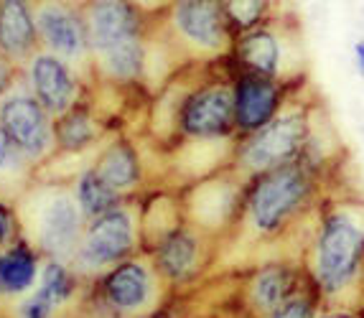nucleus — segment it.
I'll use <instances>...</instances> for the list:
<instances>
[{"label": "nucleus", "mask_w": 364, "mask_h": 318, "mask_svg": "<svg viewBox=\"0 0 364 318\" xmlns=\"http://www.w3.org/2000/svg\"><path fill=\"white\" fill-rule=\"evenodd\" d=\"M306 280L321 306H357L364 293V202L341 199L318 214Z\"/></svg>", "instance_id": "f257e3e1"}, {"label": "nucleus", "mask_w": 364, "mask_h": 318, "mask_svg": "<svg viewBox=\"0 0 364 318\" xmlns=\"http://www.w3.org/2000/svg\"><path fill=\"white\" fill-rule=\"evenodd\" d=\"M316 189H318L316 168L304 160L262 173L247 196L250 221L262 234L283 232L314 204Z\"/></svg>", "instance_id": "f03ea898"}, {"label": "nucleus", "mask_w": 364, "mask_h": 318, "mask_svg": "<svg viewBox=\"0 0 364 318\" xmlns=\"http://www.w3.org/2000/svg\"><path fill=\"white\" fill-rule=\"evenodd\" d=\"M314 138V117L306 107H291L280 112L273 123L252 133L240 148V163L247 171L270 173L283 165L301 163Z\"/></svg>", "instance_id": "7ed1b4c3"}, {"label": "nucleus", "mask_w": 364, "mask_h": 318, "mask_svg": "<svg viewBox=\"0 0 364 318\" xmlns=\"http://www.w3.org/2000/svg\"><path fill=\"white\" fill-rule=\"evenodd\" d=\"M90 41L117 80H135L143 69L140 28L128 3H97L90 16Z\"/></svg>", "instance_id": "20e7f679"}, {"label": "nucleus", "mask_w": 364, "mask_h": 318, "mask_svg": "<svg viewBox=\"0 0 364 318\" xmlns=\"http://www.w3.org/2000/svg\"><path fill=\"white\" fill-rule=\"evenodd\" d=\"M235 125L245 133H257L270 125L280 112H286V89L280 80L245 74L235 89Z\"/></svg>", "instance_id": "39448f33"}, {"label": "nucleus", "mask_w": 364, "mask_h": 318, "mask_svg": "<svg viewBox=\"0 0 364 318\" xmlns=\"http://www.w3.org/2000/svg\"><path fill=\"white\" fill-rule=\"evenodd\" d=\"M133 219L128 212L115 209L109 214L100 216L92 221L90 232H87L85 242H82V263L90 268H105L128 255L133 250Z\"/></svg>", "instance_id": "423d86ee"}, {"label": "nucleus", "mask_w": 364, "mask_h": 318, "mask_svg": "<svg viewBox=\"0 0 364 318\" xmlns=\"http://www.w3.org/2000/svg\"><path fill=\"white\" fill-rule=\"evenodd\" d=\"M0 125L8 133L11 143L28 155H41L51 143V130L46 112L38 99L11 97L0 107Z\"/></svg>", "instance_id": "0eeeda50"}, {"label": "nucleus", "mask_w": 364, "mask_h": 318, "mask_svg": "<svg viewBox=\"0 0 364 318\" xmlns=\"http://www.w3.org/2000/svg\"><path fill=\"white\" fill-rule=\"evenodd\" d=\"M181 125L194 138L225 135L235 125V94L227 87L201 89L183 104Z\"/></svg>", "instance_id": "6e6552de"}, {"label": "nucleus", "mask_w": 364, "mask_h": 318, "mask_svg": "<svg viewBox=\"0 0 364 318\" xmlns=\"http://www.w3.org/2000/svg\"><path fill=\"white\" fill-rule=\"evenodd\" d=\"M304 275L288 263H270L260 268L250 283V300L260 313L270 316L278 311L283 303H288L296 295L306 293L309 287L304 285Z\"/></svg>", "instance_id": "1a4fd4ad"}, {"label": "nucleus", "mask_w": 364, "mask_h": 318, "mask_svg": "<svg viewBox=\"0 0 364 318\" xmlns=\"http://www.w3.org/2000/svg\"><path fill=\"white\" fill-rule=\"evenodd\" d=\"M173 21L178 31L201 49H222L227 43L225 8L217 3H178Z\"/></svg>", "instance_id": "9d476101"}, {"label": "nucleus", "mask_w": 364, "mask_h": 318, "mask_svg": "<svg viewBox=\"0 0 364 318\" xmlns=\"http://www.w3.org/2000/svg\"><path fill=\"white\" fill-rule=\"evenodd\" d=\"M79 237V209L69 196H54L38 214V242L51 255H67Z\"/></svg>", "instance_id": "9b49d317"}, {"label": "nucleus", "mask_w": 364, "mask_h": 318, "mask_svg": "<svg viewBox=\"0 0 364 318\" xmlns=\"http://www.w3.org/2000/svg\"><path fill=\"white\" fill-rule=\"evenodd\" d=\"M31 82L36 89L38 104L49 112H67L74 102V80L61 59L51 54L36 56L31 64Z\"/></svg>", "instance_id": "f8f14e48"}, {"label": "nucleus", "mask_w": 364, "mask_h": 318, "mask_svg": "<svg viewBox=\"0 0 364 318\" xmlns=\"http://www.w3.org/2000/svg\"><path fill=\"white\" fill-rule=\"evenodd\" d=\"M237 54L242 59V64L250 69V74H260V77H270L278 80L283 72V38L270 28H255V31L245 33L237 43Z\"/></svg>", "instance_id": "ddd939ff"}, {"label": "nucleus", "mask_w": 364, "mask_h": 318, "mask_svg": "<svg viewBox=\"0 0 364 318\" xmlns=\"http://www.w3.org/2000/svg\"><path fill=\"white\" fill-rule=\"evenodd\" d=\"M38 31L61 56H79L87 46V33L67 8L46 6L38 13Z\"/></svg>", "instance_id": "4468645a"}, {"label": "nucleus", "mask_w": 364, "mask_h": 318, "mask_svg": "<svg viewBox=\"0 0 364 318\" xmlns=\"http://www.w3.org/2000/svg\"><path fill=\"white\" fill-rule=\"evenodd\" d=\"M105 295L115 308L133 311L146 306L151 298V275L140 263L117 265L105 280Z\"/></svg>", "instance_id": "2eb2a0df"}, {"label": "nucleus", "mask_w": 364, "mask_h": 318, "mask_svg": "<svg viewBox=\"0 0 364 318\" xmlns=\"http://www.w3.org/2000/svg\"><path fill=\"white\" fill-rule=\"evenodd\" d=\"M36 41V23L23 3H0V49L8 56H23Z\"/></svg>", "instance_id": "dca6fc26"}, {"label": "nucleus", "mask_w": 364, "mask_h": 318, "mask_svg": "<svg viewBox=\"0 0 364 318\" xmlns=\"http://www.w3.org/2000/svg\"><path fill=\"white\" fill-rule=\"evenodd\" d=\"M196 257H199V242H196V237L181 232V229L171 232L158 245V263H161L166 275L173 278V280H181L194 270Z\"/></svg>", "instance_id": "f3484780"}, {"label": "nucleus", "mask_w": 364, "mask_h": 318, "mask_svg": "<svg viewBox=\"0 0 364 318\" xmlns=\"http://www.w3.org/2000/svg\"><path fill=\"white\" fill-rule=\"evenodd\" d=\"M69 283L72 280H69L67 270L61 268V265L51 263L49 268L43 270L38 290L23 306V311H21V318H49L51 311L59 306L61 300L67 298Z\"/></svg>", "instance_id": "a211bd4d"}, {"label": "nucleus", "mask_w": 364, "mask_h": 318, "mask_svg": "<svg viewBox=\"0 0 364 318\" xmlns=\"http://www.w3.org/2000/svg\"><path fill=\"white\" fill-rule=\"evenodd\" d=\"M97 176L102 178L105 184L112 186V189L120 194L122 189H128L138 181V158H135L133 148H128L125 143H115V146L105 150L100 163L95 165Z\"/></svg>", "instance_id": "6ab92c4d"}, {"label": "nucleus", "mask_w": 364, "mask_h": 318, "mask_svg": "<svg viewBox=\"0 0 364 318\" xmlns=\"http://www.w3.org/2000/svg\"><path fill=\"white\" fill-rule=\"evenodd\" d=\"M36 280V257L18 247L0 255V293L16 295L23 293Z\"/></svg>", "instance_id": "aec40b11"}, {"label": "nucleus", "mask_w": 364, "mask_h": 318, "mask_svg": "<svg viewBox=\"0 0 364 318\" xmlns=\"http://www.w3.org/2000/svg\"><path fill=\"white\" fill-rule=\"evenodd\" d=\"M115 204H117V191L105 184L95 168L82 173L79 186H77V207L82 209L87 216L100 219V216L115 212Z\"/></svg>", "instance_id": "412c9836"}, {"label": "nucleus", "mask_w": 364, "mask_h": 318, "mask_svg": "<svg viewBox=\"0 0 364 318\" xmlns=\"http://www.w3.org/2000/svg\"><path fill=\"white\" fill-rule=\"evenodd\" d=\"M95 123L85 112H69L59 125H56V141L67 150H82L95 141Z\"/></svg>", "instance_id": "4be33fe9"}, {"label": "nucleus", "mask_w": 364, "mask_h": 318, "mask_svg": "<svg viewBox=\"0 0 364 318\" xmlns=\"http://www.w3.org/2000/svg\"><path fill=\"white\" fill-rule=\"evenodd\" d=\"M222 8H225L227 21H232L240 31L250 33L255 31V28H260V21L265 18V13L270 6L260 3V0H240V3H227Z\"/></svg>", "instance_id": "5701e85b"}, {"label": "nucleus", "mask_w": 364, "mask_h": 318, "mask_svg": "<svg viewBox=\"0 0 364 318\" xmlns=\"http://www.w3.org/2000/svg\"><path fill=\"white\" fill-rule=\"evenodd\" d=\"M321 308L323 306L318 303V298H316L311 290H306V293L291 298L288 303H283L278 311H273L265 318H316Z\"/></svg>", "instance_id": "b1692460"}, {"label": "nucleus", "mask_w": 364, "mask_h": 318, "mask_svg": "<svg viewBox=\"0 0 364 318\" xmlns=\"http://www.w3.org/2000/svg\"><path fill=\"white\" fill-rule=\"evenodd\" d=\"M13 155H16V146H13L8 133L3 130V125H0V171L13 163Z\"/></svg>", "instance_id": "393cba45"}, {"label": "nucleus", "mask_w": 364, "mask_h": 318, "mask_svg": "<svg viewBox=\"0 0 364 318\" xmlns=\"http://www.w3.org/2000/svg\"><path fill=\"white\" fill-rule=\"evenodd\" d=\"M316 318H354L352 316V308H341V306H323L318 311Z\"/></svg>", "instance_id": "a878e982"}, {"label": "nucleus", "mask_w": 364, "mask_h": 318, "mask_svg": "<svg viewBox=\"0 0 364 318\" xmlns=\"http://www.w3.org/2000/svg\"><path fill=\"white\" fill-rule=\"evenodd\" d=\"M352 56H354V67H357V72L364 77V38H359V41H354V46H352Z\"/></svg>", "instance_id": "bb28decb"}, {"label": "nucleus", "mask_w": 364, "mask_h": 318, "mask_svg": "<svg viewBox=\"0 0 364 318\" xmlns=\"http://www.w3.org/2000/svg\"><path fill=\"white\" fill-rule=\"evenodd\" d=\"M8 229H11V221H8V214H6V209L0 207V242L8 237Z\"/></svg>", "instance_id": "cd10ccee"}, {"label": "nucleus", "mask_w": 364, "mask_h": 318, "mask_svg": "<svg viewBox=\"0 0 364 318\" xmlns=\"http://www.w3.org/2000/svg\"><path fill=\"white\" fill-rule=\"evenodd\" d=\"M8 80H11V72H8L6 62L0 59V94H3V89L8 87Z\"/></svg>", "instance_id": "c85d7f7f"}, {"label": "nucleus", "mask_w": 364, "mask_h": 318, "mask_svg": "<svg viewBox=\"0 0 364 318\" xmlns=\"http://www.w3.org/2000/svg\"><path fill=\"white\" fill-rule=\"evenodd\" d=\"M352 316H354V318H364V293L359 295L357 306L352 308Z\"/></svg>", "instance_id": "c756f323"}, {"label": "nucleus", "mask_w": 364, "mask_h": 318, "mask_svg": "<svg viewBox=\"0 0 364 318\" xmlns=\"http://www.w3.org/2000/svg\"><path fill=\"white\" fill-rule=\"evenodd\" d=\"M153 318H164V316H153Z\"/></svg>", "instance_id": "7c9ffc66"}]
</instances>
